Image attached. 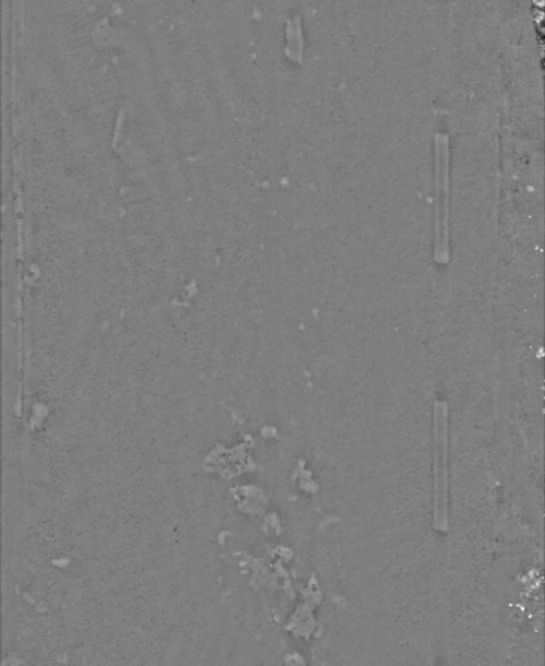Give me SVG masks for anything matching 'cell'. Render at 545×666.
Here are the masks:
<instances>
[{
    "label": "cell",
    "instance_id": "6da1fadb",
    "mask_svg": "<svg viewBox=\"0 0 545 666\" xmlns=\"http://www.w3.org/2000/svg\"><path fill=\"white\" fill-rule=\"evenodd\" d=\"M446 405L436 404V443H435V525L447 527V424Z\"/></svg>",
    "mask_w": 545,
    "mask_h": 666
}]
</instances>
